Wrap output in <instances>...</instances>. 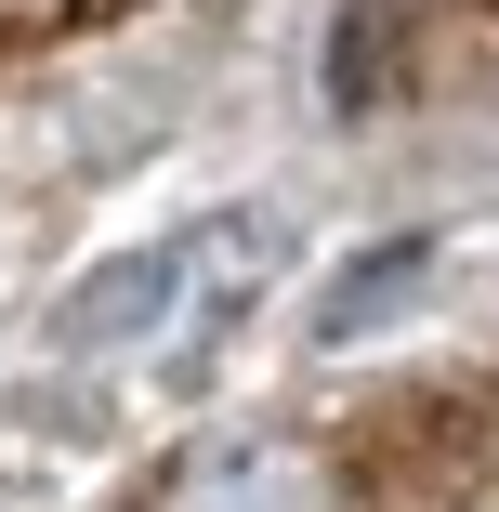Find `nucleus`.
Wrapping results in <instances>:
<instances>
[{
  "mask_svg": "<svg viewBox=\"0 0 499 512\" xmlns=\"http://www.w3.org/2000/svg\"><path fill=\"white\" fill-rule=\"evenodd\" d=\"M276 263V224L263 211H224L211 237H171V250H119L106 276H79L66 289V342L79 355H106V342H145V329H184V316H224V302Z\"/></svg>",
  "mask_w": 499,
  "mask_h": 512,
  "instance_id": "f257e3e1",
  "label": "nucleus"
},
{
  "mask_svg": "<svg viewBox=\"0 0 499 512\" xmlns=\"http://www.w3.org/2000/svg\"><path fill=\"white\" fill-rule=\"evenodd\" d=\"M421 289H434V250H421V237H394V250L342 263V276H329V302H316V342H368L381 316H408Z\"/></svg>",
  "mask_w": 499,
  "mask_h": 512,
  "instance_id": "7ed1b4c3",
  "label": "nucleus"
},
{
  "mask_svg": "<svg viewBox=\"0 0 499 512\" xmlns=\"http://www.w3.org/2000/svg\"><path fill=\"white\" fill-rule=\"evenodd\" d=\"M158 512H342V473L329 447L303 434H250V447H211L158 486Z\"/></svg>",
  "mask_w": 499,
  "mask_h": 512,
  "instance_id": "f03ea898",
  "label": "nucleus"
}]
</instances>
